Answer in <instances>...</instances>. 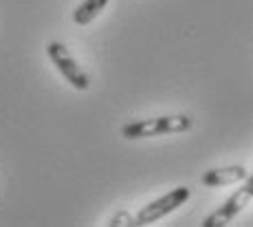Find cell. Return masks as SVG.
I'll use <instances>...</instances> for the list:
<instances>
[{
    "label": "cell",
    "mask_w": 253,
    "mask_h": 227,
    "mask_svg": "<svg viewBox=\"0 0 253 227\" xmlns=\"http://www.w3.org/2000/svg\"><path fill=\"white\" fill-rule=\"evenodd\" d=\"M189 194H192L189 187L178 185V187H174L172 192H168V194L159 196L157 201L143 205L137 212V225H152V223H157V221H161L163 216L169 214V212H174L176 207H181L183 203L189 199Z\"/></svg>",
    "instance_id": "3"
},
{
    "label": "cell",
    "mask_w": 253,
    "mask_h": 227,
    "mask_svg": "<svg viewBox=\"0 0 253 227\" xmlns=\"http://www.w3.org/2000/svg\"><path fill=\"white\" fill-rule=\"evenodd\" d=\"M249 179H251V181H253V175H249Z\"/></svg>",
    "instance_id": "8"
},
{
    "label": "cell",
    "mask_w": 253,
    "mask_h": 227,
    "mask_svg": "<svg viewBox=\"0 0 253 227\" xmlns=\"http://www.w3.org/2000/svg\"><path fill=\"white\" fill-rule=\"evenodd\" d=\"M46 55L51 57L53 66L60 71V75L77 91H88L90 89V77L77 64V60L71 55V51L66 49L62 42H48L46 45Z\"/></svg>",
    "instance_id": "2"
},
{
    "label": "cell",
    "mask_w": 253,
    "mask_h": 227,
    "mask_svg": "<svg viewBox=\"0 0 253 227\" xmlns=\"http://www.w3.org/2000/svg\"><path fill=\"white\" fill-rule=\"evenodd\" d=\"M249 179V172H247L245 166H229V168H213V170H207L205 175L201 177L203 185L207 187H220V185H231V183H240Z\"/></svg>",
    "instance_id": "5"
},
{
    "label": "cell",
    "mask_w": 253,
    "mask_h": 227,
    "mask_svg": "<svg viewBox=\"0 0 253 227\" xmlns=\"http://www.w3.org/2000/svg\"><path fill=\"white\" fill-rule=\"evenodd\" d=\"M110 227H117V225H130V227H134L137 225V216H130L128 212H117V214L110 219Z\"/></svg>",
    "instance_id": "7"
},
{
    "label": "cell",
    "mask_w": 253,
    "mask_h": 227,
    "mask_svg": "<svg viewBox=\"0 0 253 227\" xmlns=\"http://www.w3.org/2000/svg\"><path fill=\"white\" fill-rule=\"evenodd\" d=\"M251 199H253V181L251 179H247V183L240 187V190H236L229 199H227L216 212H213V214L207 216L203 227H225V225H229L231 221L236 219L242 210H245V205Z\"/></svg>",
    "instance_id": "4"
},
{
    "label": "cell",
    "mask_w": 253,
    "mask_h": 227,
    "mask_svg": "<svg viewBox=\"0 0 253 227\" xmlns=\"http://www.w3.org/2000/svg\"><path fill=\"white\" fill-rule=\"evenodd\" d=\"M194 126V119L189 115H163V117L152 119H139L130 122L121 128L124 139H145V137H159V135H176L185 133Z\"/></svg>",
    "instance_id": "1"
},
{
    "label": "cell",
    "mask_w": 253,
    "mask_h": 227,
    "mask_svg": "<svg viewBox=\"0 0 253 227\" xmlns=\"http://www.w3.org/2000/svg\"><path fill=\"white\" fill-rule=\"evenodd\" d=\"M106 4H108V0H84L82 4H77L75 11H73L75 25H82V27L90 25V22L106 9Z\"/></svg>",
    "instance_id": "6"
}]
</instances>
